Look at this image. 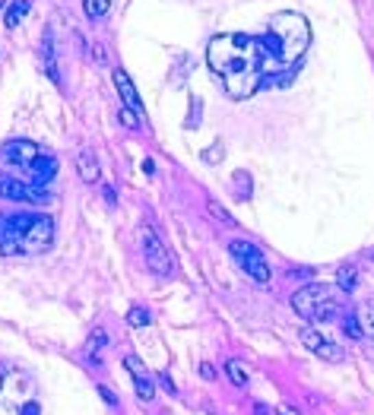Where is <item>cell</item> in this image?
Here are the masks:
<instances>
[{
    "label": "cell",
    "mask_w": 374,
    "mask_h": 415,
    "mask_svg": "<svg viewBox=\"0 0 374 415\" xmlns=\"http://www.w3.org/2000/svg\"><path fill=\"white\" fill-rule=\"evenodd\" d=\"M254 415H273V412H270L264 403H254Z\"/></svg>",
    "instance_id": "29"
},
{
    "label": "cell",
    "mask_w": 374,
    "mask_h": 415,
    "mask_svg": "<svg viewBox=\"0 0 374 415\" xmlns=\"http://www.w3.org/2000/svg\"><path fill=\"white\" fill-rule=\"evenodd\" d=\"M117 121H121L127 130H137V127H140V115H133L130 108H121V111H117Z\"/></svg>",
    "instance_id": "24"
},
{
    "label": "cell",
    "mask_w": 374,
    "mask_h": 415,
    "mask_svg": "<svg viewBox=\"0 0 374 415\" xmlns=\"http://www.w3.org/2000/svg\"><path fill=\"white\" fill-rule=\"evenodd\" d=\"M54 64H58V58H54V38H51V32H45V38H42V67L54 83H60V73H58V67Z\"/></svg>",
    "instance_id": "15"
},
{
    "label": "cell",
    "mask_w": 374,
    "mask_h": 415,
    "mask_svg": "<svg viewBox=\"0 0 374 415\" xmlns=\"http://www.w3.org/2000/svg\"><path fill=\"white\" fill-rule=\"evenodd\" d=\"M358 324H362V330H365L368 336H374V301H368V305L362 307V314H358Z\"/></svg>",
    "instance_id": "22"
},
{
    "label": "cell",
    "mask_w": 374,
    "mask_h": 415,
    "mask_svg": "<svg viewBox=\"0 0 374 415\" xmlns=\"http://www.w3.org/2000/svg\"><path fill=\"white\" fill-rule=\"evenodd\" d=\"M124 368L130 371V377H133L137 396H140L143 403H150V399L156 396V387H152V381H150V374H146V368H143V361H140V358H133V355H127L124 358Z\"/></svg>",
    "instance_id": "11"
},
{
    "label": "cell",
    "mask_w": 374,
    "mask_h": 415,
    "mask_svg": "<svg viewBox=\"0 0 374 415\" xmlns=\"http://www.w3.org/2000/svg\"><path fill=\"white\" fill-rule=\"evenodd\" d=\"M299 340L305 342V349H311L317 358H324V361H342V358H346V352H342L340 342H330L324 333H317L314 327H301Z\"/></svg>",
    "instance_id": "8"
},
{
    "label": "cell",
    "mask_w": 374,
    "mask_h": 415,
    "mask_svg": "<svg viewBox=\"0 0 374 415\" xmlns=\"http://www.w3.org/2000/svg\"><path fill=\"white\" fill-rule=\"evenodd\" d=\"M83 10L89 19H105V13L111 10V0H83Z\"/></svg>",
    "instance_id": "20"
},
{
    "label": "cell",
    "mask_w": 374,
    "mask_h": 415,
    "mask_svg": "<svg viewBox=\"0 0 374 415\" xmlns=\"http://www.w3.org/2000/svg\"><path fill=\"white\" fill-rule=\"evenodd\" d=\"M340 295L342 292L336 285L314 283L292 295V307H295V314L311 320V324H327V320L340 314Z\"/></svg>",
    "instance_id": "4"
},
{
    "label": "cell",
    "mask_w": 374,
    "mask_h": 415,
    "mask_svg": "<svg viewBox=\"0 0 374 415\" xmlns=\"http://www.w3.org/2000/svg\"><path fill=\"white\" fill-rule=\"evenodd\" d=\"M105 330H92V336H89V342H86V358H89L92 365H99V355H102V349H105Z\"/></svg>",
    "instance_id": "16"
},
{
    "label": "cell",
    "mask_w": 374,
    "mask_h": 415,
    "mask_svg": "<svg viewBox=\"0 0 374 415\" xmlns=\"http://www.w3.org/2000/svg\"><path fill=\"white\" fill-rule=\"evenodd\" d=\"M25 13H29V3H25V0H16V3H10V7H7V16H3V25H7V29H16L19 19H23Z\"/></svg>",
    "instance_id": "19"
},
{
    "label": "cell",
    "mask_w": 374,
    "mask_h": 415,
    "mask_svg": "<svg viewBox=\"0 0 374 415\" xmlns=\"http://www.w3.org/2000/svg\"><path fill=\"white\" fill-rule=\"evenodd\" d=\"M266 54L273 60L276 73L289 76V70L305 58V51L311 45V25L305 16L299 13H276L270 23H266L264 35H260Z\"/></svg>",
    "instance_id": "2"
},
{
    "label": "cell",
    "mask_w": 374,
    "mask_h": 415,
    "mask_svg": "<svg viewBox=\"0 0 374 415\" xmlns=\"http://www.w3.org/2000/svg\"><path fill=\"white\" fill-rule=\"evenodd\" d=\"M140 244H143V257H146V266H150L156 276H168L172 273V254L162 244L152 225H140Z\"/></svg>",
    "instance_id": "7"
},
{
    "label": "cell",
    "mask_w": 374,
    "mask_h": 415,
    "mask_svg": "<svg viewBox=\"0 0 374 415\" xmlns=\"http://www.w3.org/2000/svg\"><path fill=\"white\" fill-rule=\"evenodd\" d=\"M127 324L130 327H150L152 314L146 311V307H130V311H127Z\"/></svg>",
    "instance_id": "21"
},
{
    "label": "cell",
    "mask_w": 374,
    "mask_h": 415,
    "mask_svg": "<svg viewBox=\"0 0 374 415\" xmlns=\"http://www.w3.org/2000/svg\"><path fill=\"white\" fill-rule=\"evenodd\" d=\"M105 200H108V203H115V187H111V184H108V187H105Z\"/></svg>",
    "instance_id": "30"
},
{
    "label": "cell",
    "mask_w": 374,
    "mask_h": 415,
    "mask_svg": "<svg viewBox=\"0 0 374 415\" xmlns=\"http://www.w3.org/2000/svg\"><path fill=\"white\" fill-rule=\"evenodd\" d=\"M76 171H80V178H83L86 184H95L102 175L99 162H95V152L92 150H80V156H76Z\"/></svg>",
    "instance_id": "13"
},
{
    "label": "cell",
    "mask_w": 374,
    "mask_h": 415,
    "mask_svg": "<svg viewBox=\"0 0 374 415\" xmlns=\"http://www.w3.org/2000/svg\"><path fill=\"white\" fill-rule=\"evenodd\" d=\"M209 216L216 219V222H222V225H232V216H229L219 203H213V200H209Z\"/></svg>",
    "instance_id": "25"
},
{
    "label": "cell",
    "mask_w": 374,
    "mask_h": 415,
    "mask_svg": "<svg viewBox=\"0 0 374 415\" xmlns=\"http://www.w3.org/2000/svg\"><path fill=\"white\" fill-rule=\"evenodd\" d=\"M225 374H229V381L235 383V387H248V365H244V361H229V365H225Z\"/></svg>",
    "instance_id": "17"
},
{
    "label": "cell",
    "mask_w": 374,
    "mask_h": 415,
    "mask_svg": "<svg viewBox=\"0 0 374 415\" xmlns=\"http://www.w3.org/2000/svg\"><path fill=\"white\" fill-rule=\"evenodd\" d=\"M279 415H301V412L295 406H289V403H283V406H279Z\"/></svg>",
    "instance_id": "28"
},
{
    "label": "cell",
    "mask_w": 374,
    "mask_h": 415,
    "mask_svg": "<svg viewBox=\"0 0 374 415\" xmlns=\"http://www.w3.org/2000/svg\"><path fill=\"white\" fill-rule=\"evenodd\" d=\"M143 171H146V175H152V171H156V165H152V158H146V162H143Z\"/></svg>",
    "instance_id": "31"
},
{
    "label": "cell",
    "mask_w": 374,
    "mask_h": 415,
    "mask_svg": "<svg viewBox=\"0 0 374 415\" xmlns=\"http://www.w3.org/2000/svg\"><path fill=\"white\" fill-rule=\"evenodd\" d=\"M3 377H7V368L0 365V383H3Z\"/></svg>",
    "instance_id": "32"
},
{
    "label": "cell",
    "mask_w": 374,
    "mask_h": 415,
    "mask_svg": "<svg viewBox=\"0 0 374 415\" xmlns=\"http://www.w3.org/2000/svg\"><path fill=\"white\" fill-rule=\"evenodd\" d=\"M342 330L349 333L352 340H362V336H365V330H362V324H358V314L342 317Z\"/></svg>",
    "instance_id": "23"
},
{
    "label": "cell",
    "mask_w": 374,
    "mask_h": 415,
    "mask_svg": "<svg viewBox=\"0 0 374 415\" xmlns=\"http://www.w3.org/2000/svg\"><path fill=\"white\" fill-rule=\"evenodd\" d=\"M336 289L340 292H355L358 285V273H355V266H340V273H336Z\"/></svg>",
    "instance_id": "18"
},
{
    "label": "cell",
    "mask_w": 374,
    "mask_h": 415,
    "mask_svg": "<svg viewBox=\"0 0 374 415\" xmlns=\"http://www.w3.org/2000/svg\"><path fill=\"white\" fill-rule=\"evenodd\" d=\"M99 393H102V399H105V403H111V406H117V396H115V390H108L105 383H99Z\"/></svg>",
    "instance_id": "26"
},
{
    "label": "cell",
    "mask_w": 374,
    "mask_h": 415,
    "mask_svg": "<svg viewBox=\"0 0 374 415\" xmlns=\"http://www.w3.org/2000/svg\"><path fill=\"white\" fill-rule=\"evenodd\" d=\"M229 254L238 260V266H242L254 283H260V285L270 283V263H266L264 250L257 244H250V241H229Z\"/></svg>",
    "instance_id": "6"
},
{
    "label": "cell",
    "mask_w": 374,
    "mask_h": 415,
    "mask_svg": "<svg viewBox=\"0 0 374 415\" xmlns=\"http://www.w3.org/2000/svg\"><path fill=\"white\" fill-rule=\"evenodd\" d=\"M54 244V219L45 213L0 216V254H42Z\"/></svg>",
    "instance_id": "3"
},
{
    "label": "cell",
    "mask_w": 374,
    "mask_h": 415,
    "mask_svg": "<svg viewBox=\"0 0 374 415\" xmlns=\"http://www.w3.org/2000/svg\"><path fill=\"white\" fill-rule=\"evenodd\" d=\"M200 377L213 381V377H216V368H213V365H200Z\"/></svg>",
    "instance_id": "27"
},
{
    "label": "cell",
    "mask_w": 374,
    "mask_h": 415,
    "mask_svg": "<svg viewBox=\"0 0 374 415\" xmlns=\"http://www.w3.org/2000/svg\"><path fill=\"white\" fill-rule=\"evenodd\" d=\"M207 64L232 99H250L260 86H285L292 80V73H276L260 35L248 32L216 35L207 45Z\"/></svg>",
    "instance_id": "1"
},
{
    "label": "cell",
    "mask_w": 374,
    "mask_h": 415,
    "mask_svg": "<svg viewBox=\"0 0 374 415\" xmlns=\"http://www.w3.org/2000/svg\"><path fill=\"white\" fill-rule=\"evenodd\" d=\"M0 197L13 200V203H48L51 200L35 184H23V181H13V178H3V175H0Z\"/></svg>",
    "instance_id": "9"
},
{
    "label": "cell",
    "mask_w": 374,
    "mask_h": 415,
    "mask_svg": "<svg viewBox=\"0 0 374 415\" xmlns=\"http://www.w3.org/2000/svg\"><path fill=\"white\" fill-rule=\"evenodd\" d=\"M35 387L29 374L10 368L3 383H0V415H42L38 399L32 396Z\"/></svg>",
    "instance_id": "5"
},
{
    "label": "cell",
    "mask_w": 374,
    "mask_h": 415,
    "mask_svg": "<svg viewBox=\"0 0 374 415\" xmlns=\"http://www.w3.org/2000/svg\"><path fill=\"white\" fill-rule=\"evenodd\" d=\"M115 86H117L121 102H124V108H130L133 115H143V102H140V95H137V86L130 83V76H127L121 67H115Z\"/></svg>",
    "instance_id": "12"
},
{
    "label": "cell",
    "mask_w": 374,
    "mask_h": 415,
    "mask_svg": "<svg viewBox=\"0 0 374 415\" xmlns=\"http://www.w3.org/2000/svg\"><path fill=\"white\" fill-rule=\"evenodd\" d=\"M0 10H3V0H0Z\"/></svg>",
    "instance_id": "33"
},
{
    "label": "cell",
    "mask_w": 374,
    "mask_h": 415,
    "mask_svg": "<svg viewBox=\"0 0 374 415\" xmlns=\"http://www.w3.org/2000/svg\"><path fill=\"white\" fill-rule=\"evenodd\" d=\"M29 171H32V181H35V187H42V184H48L51 178L58 175V162H54V158H48V156H38L32 162V165H29Z\"/></svg>",
    "instance_id": "14"
},
{
    "label": "cell",
    "mask_w": 374,
    "mask_h": 415,
    "mask_svg": "<svg viewBox=\"0 0 374 415\" xmlns=\"http://www.w3.org/2000/svg\"><path fill=\"white\" fill-rule=\"evenodd\" d=\"M0 158H7L10 165L29 168L38 158V146L32 140H10L7 146H0Z\"/></svg>",
    "instance_id": "10"
}]
</instances>
